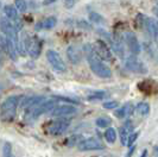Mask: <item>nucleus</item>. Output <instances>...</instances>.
<instances>
[{
  "instance_id": "20",
  "label": "nucleus",
  "mask_w": 158,
  "mask_h": 157,
  "mask_svg": "<svg viewBox=\"0 0 158 157\" xmlns=\"http://www.w3.org/2000/svg\"><path fill=\"white\" fill-rule=\"evenodd\" d=\"M135 111H137V113H139L140 116H148V114L150 113L151 107L148 102H139V104L137 105V107H135Z\"/></svg>"
},
{
  "instance_id": "3",
  "label": "nucleus",
  "mask_w": 158,
  "mask_h": 157,
  "mask_svg": "<svg viewBox=\"0 0 158 157\" xmlns=\"http://www.w3.org/2000/svg\"><path fill=\"white\" fill-rule=\"evenodd\" d=\"M56 107V100L50 99V100H44L38 105L33 106L29 110H25L26 112V119L27 120H35L37 118H40L43 114H47L49 112L54 110Z\"/></svg>"
},
{
  "instance_id": "18",
  "label": "nucleus",
  "mask_w": 158,
  "mask_h": 157,
  "mask_svg": "<svg viewBox=\"0 0 158 157\" xmlns=\"http://www.w3.org/2000/svg\"><path fill=\"white\" fill-rule=\"evenodd\" d=\"M103 137H105V139H106L107 143L113 144L114 142L117 141V131H115V129L107 127L106 131H105V134H103Z\"/></svg>"
},
{
  "instance_id": "31",
  "label": "nucleus",
  "mask_w": 158,
  "mask_h": 157,
  "mask_svg": "<svg viewBox=\"0 0 158 157\" xmlns=\"http://www.w3.org/2000/svg\"><path fill=\"white\" fill-rule=\"evenodd\" d=\"M140 157H148V150H143Z\"/></svg>"
},
{
  "instance_id": "6",
  "label": "nucleus",
  "mask_w": 158,
  "mask_h": 157,
  "mask_svg": "<svg viewBox=\"0 0 158 157\" xmlns=\"http://www.w3.org/2000/svg\"><path fill=\"white\" fill-rule=\"evenodd\" d=\"M0 30L5 35V37H7L11 40H13L16 43V47H17V44L19 42V39H18V32H17L16 28H15V24L12 23L11 20H8L6 17L5 18L4 17L0 18Z\"/></svg>"
},
{
  "instance_id": "35",
  "label": "nucleus",
  "mask_w": 158,
  "mask_h": 157,
  "mask_svg": "<svg viewBox=\"0 0 158 157\" xmlns=\"http://www.w3.org/2000/svg\"><path fill=\"white\" fill-rule=\"evenodd\" d=\"M0 8H1V1H0Z\"/></svg>"
},
{
  "instance_id": "33",
  "label": "nucleus",
  "mask_w": 158,
  "mask_h": 157,
  "mask_svg": "<svg viewBox=\"0 0 158 157\" xmlns=\"http://www.w3.org/2000/svg\"><path fill=\"white\" fill-rule=\"evenodd\" d=\"M155 151H156V154L158 155V146H156V148H155Z\"/></svg>"
},
{
  "instance_id": "4",
  "label": "nucleus",
  "mask_w": 158,
  "mask_h": 157,
  "mask_svg": "<svg viewBox=\"0 0 158 157\" xmlns=\"http://www.w3.org/2000/svg\"><path fill=\"white\" fill-rule=\"evenodd\" d=\"M69 126H70L69 119L60 118L58 120H54V121H50L49 124H47L44 126V130L47 134H51V136H61L68 130Z\"/></svg>"
},
{
  "instance_id": "26",
  "label": "nucleus",
  "mask_w": 158,
  "mask_h": 157,
  "mask_svg": "<svg viewBox=\"0 0 158 157\" xmlns=\"http://www.w3.org/2000/svg\"><path fill=\"white\" fill-rule=\"evenodd\" d=\"M2 155H4V157H15L13 154H12V146H11L10 143H5V144H4Z\"/></svg>"
},
{
  "instance_id": "15",
  "label": "nucleus",
  "mask_w": 158,
  "mask_h": 157,
  "mask_svg": "<svg viewBox=\"0 0 158 157\" xmlns=\"http://www.w3.org/2000/svg\"><path fill=\"white\" fill-rule=\"evenodd\" d=\"M135 111V106L132 102H126L125 105H123L120 108L114 111V116L118 118V119H124V118L128 117L133 113Z\"/></svg>"
},
{
  "instance_id": "8",
  "label": "nucleus",
  "mask_w": 158,
  "mask_h": 157,
  "mask_svg": "<svg viewBox=\"0 0 158 157\" xmlns=\"http://www.w3.org/2000/svg\"><path fill=\"white\" fill-rule=\"evenodd\" d=\"M94 48L95 53L98 54V56L103 60V61H107V62H111L113 56H112V51L110 47L107 45V43L103 40V39H96L94 43Z\"/></svg>"
},
{
  "instance_id": "28",
  "label": "nucleus",
  "mask_w": 158,
  "mask_h": 157,
  "mask_svg": "<svg viewBox=\"0 0 158 157\" xmlns=\"http://www.w3.org/2000/svg\"><path fill=\"white\" fill-rule=\"evenodd\" d=\"M118 101H115V100H112V101H106L102 104L103 108H106V110H114L115 107H118Z\"/></svg>"
},
{
  "instance_id": "1",
  "label": "nucleus",
  "mask_w": 158,
  "mask_h": 157,
  "mask_svg": "<svg viewBox=\"0 0 158 157\" xmlns=\"http://www.w3.org/2000/svg\"><path fill=\"white\" fill-rule=\"evenodd\" d=\"M83 54L87 60L90 70L94 73L98 78H110L112 76L111 69L102 62V60L95 53L94 48L92 44H86L83 45Z\"/></svg>"
},
{
  "instance_id": "36",
  "label": "nucleus",
  "mask_w": 158,
  "mask_h": 157,
  "mask_svg": "<svg viewBox=\"0 0 158 157\" xmlns=\"http://www.w3.org/2000/svg\"><path fill=\"white\" fill-rule=\"evenodd\" d=\"M65 1H71V0H65Z\"/></svg>"
},
{
  "instance_id": "30",
  "label": "nucleus",
  "mask_w": 158,
  "mask_h": 157,
  "mask_svg": "<svg viewBox=\"0 0 158 157\" xmlns=\"http://www.w3.org/2000/svg\"><path fill=\"white\" fill-rule=\"evenodd\" d=\"M57 0H44L43 1V5H50V4H52V2H56Z\"/></svg>"
},
{
  "instance_id": "9",
  "label": "nucleus",
  "mask_w": 158,
  "mask_h": 157,
  "mask_svg": "<svg viewBox=\"0 0 158 157\" xmlns=\"http://www.w3.org/2000/svg\"><path fill=\"white\" fill-rule=\"evenodd\" d=\"M77 149L80 151H95V150H102L105 149L103 144L99 139L94 137H90L87 139H82L77 145Z\"/></svg>"
},
{
  "instance_id": "25",
  "label": "nucleus",
  "mask_w": 158,
  "mask_h": 157,
  "mask_svg": "<svg viewBox=\"0 0 158 157\" xmlns=\"http://www.w3.org/2000/svg\"><path fill=\"white\" fill-rule=\"evenodd\" d=\"M82 141V137L80 134H75V136H71L70 138L67 139V144L69 146H73V145H79V143Z\"/></svg>"
},
{
  "instance_id": "5",
  "label": "nucleus",
  "mask_w": 158,
  "mask_h": 157,
  "mask_svg": "<svg viewBox=\"0 0 158 157\" xmlns=\"http://www.w3.org/2000/svg\"><path fill=\"white\" fill-rule=\"evenodd\" d=\"M25 44V49L29 53V55L31 56L32 58H38L42 53L43 49V42L42 39L38 38L37 36H33L31 38H27L23 40Z\"/></svg>"
},
{
  "instance_id": "12",
  "label": "nucleus",
  "mask_w": 158,
  "mask_h": 157,
  "mask_svg": "<svg viewBox=\"0 0 158 157\" xmlns=\"http://www.w3.org/2000/svg\"><path fill=\"white\" fill-rule=\"evenodd\" d=\"M76 112H77V108L74 107L73 105H61L51 111V116L57 118H67L68 116L75 114Z\"/></svg>"
},
{
  "instance_id": "10",
  "label": "nucleus",
  "mask_w": 158,
  "mask_h": 157,
  "mask_svg": "<svg viewBox=\"0 0 158 157\" xmlns=\"http://www.w3.org/2000/svg\"><path fill=\"white\" fill-rule=\"evenodd\" d=\"M125 43L128 47V50L133 54V55H139L140 51H142V47H140V43L138 40V37L135 36L133 32L128 31L125 33Z\"/></svg>"
},
{
  "instance_id": "24",
  "label": "nucleus",
  "mask_w": 158,
  "mask_h": 157,
  "mask_svg": "<svg viewBox=\"0 0 158 157\" xmlns=\"http://www.w3.org/2000/svg\"><path fill=\"white\" fill-rule=\"evenodd\" d=\"M89 19L95 24H102L105 23V19H103V17L101 15H99V13H96V12H92L90 15H89Z\"/></svg>"
},
{
  "instance_id": "27",
  "label": "nucleus",
  "mask_w": 158,
  "mask_h": 157,
  "mask_svg": "<svg viewBox=\"0 0 158 157\" xmlns=\"http://www.w3.org/2000/svg\"><path fill=\"white\" fill-rule=\"evenodd\" d=\"M138 136H139V132H132V134L128 136V139H127V146L131 148L132 145H135V141L138 139Z\"/></svg>"
},
{
  "instance_id": "13",
  "label": "nucleus",
  "mask_w": 158,
  "mask_h": 157,
  "mask_svg": "<svg viewBox=\"0 0 158 157\" xmlns=\"http://www.w3.org/2000/svg\"><path fill=\"white\" fill-rule=\"evenodd\" d=\"M119 132H120V143H121V145H126L128 136L132 134V132H135V125H133V123L131 120H126L125 124L120 127Z\"/></svg>"
},
{
  "instance_id": "32",
  "label": "nucleus",
  "mask_w": 158,
  "mask_h": 157,
  "mask_svg": "<svg viewBox=\"0 0 158 157\" xmlns=\"http://www.w3.org/2000/svg\"><path fill=\"white\" fill-rule=\"evenodd\" d=\"M0 63H2V55H1V53H0Z\"/></svg>"
},
{
  "instance_id": "14",
  "label": "nucleus",
  "mask_w": 158,
  "mask_h": 157,
  "mask_svg": "<svg viewBox=\"0 0 158 157\" xmlns=\"http://www.w3.org/2000/svg\"><path fill=\"white\" fill-rule=\"evenodd\" d=\"M67 57L73 64H79L82 61V53L77 47L70 45L67 49Z\"/></svg>"
},
{
  "instance_id": "34",
  "label": "nucleus",
  "mask_w": 158,
  "mask_h": 157,
  "mask_svg": "<svg viewBox=\"0 0 158 157\" xmlns=\"http://www.w3.org/2000/svg\"><path fill=\"white\" fill-rule=\"evenodd\" d=\"M1 43H2V37H0V47H1Z\"/></svg>"
},
{
  "instance_id": "19",
  "label": "nucleus",
  "mask_w": 158,
  "mask_h": 157,
  "mask_svg": "<svg viewBox=\"0 0 158 157\" xmlns=\"http://www.w3.org/2000/svg\"><path fill=\"white\" fill-rule=\"evenodd\" d=\"M56 24H57V18H56V17H49L44 22H42V23L38 24V26H42V28L45 29V30H51V29L55 28Z\"/></svg>"
},
{
  "instance_id": "17",
  "label": "nucleus",
  "mask_w": 158,
  "mask_h": 157,
  "mask_svg": "<svg viewBox=\"0 0 158 157\" xmlns=\"http://www.w3.org/2000/svg\"><path fill=\"white\" fill-rule=\"evenodd\" d=\"M4 13H5V17L7 18L8 20H11L12 23H18L20 22L19 20V16H18V11L15 6L12 5H6L4 7Z\"/></svg>"
},
{
  "instance_id": "21",
  "label": "nucleus",
  "mask_w": 158,
  "mask_h": 157,
  "mask_svg": "<svg viewBox=\"0 0 158 157\" xmlns=\"http://www.w3.org/2000/svg\"><path fill=\"white\" fill-rule=\"evenodd\" d=\"M106 96H107V93L105 91H96L94 93L88 95L87 99L89 101H95V100H102L103 98H106Z\"/></svg>"
},
{
  "instance_id": "16",
  "label": "nucleus",
  "mask_w": 158,
  "mask_h": 157,
  "mask_svg": "<svg viewBox=\"0 0 158 157\" xmlns=\"http://www.w3.org/2000/svg\"><path fill=\"white\" fill-rule=\"evenodd\" d=\"M145 28L155 40H158V19L156 18H146V25Z\"/></svg>"
},
{
  "instance_id": "2",
  "label": "nucleus",
  "mask_w": 158,
  "mask_h": 157,
  "mask_svg": "<svg viewBox=\"0 0 158 157\" xmlns=\"http://www.w3.org/2000/svg\"><path fill=\"white\" fill-rule=\"evenodd\" d=\"M20 95H11L6 98L0 107V119L4 123H11L15 120L17 114V108L20 104Z\"/></svg>"
},
{
  "instance_id": "7",
  "label": "nucleus",
  "mask_w": 158,
  "mask_h": 157,
  "mask_svg": "<svg viewBox=\"0 0 158 157\" xmlns=\"http://www.w3.org/2000/svg\"><path fill=\"white\" fill-rule=\"evenodd\" d=\"M47 60L49 61L50 66L52 67L54 70L58 71V73H65L67 71L65 63H64L62 57L60 56V54L57 51L51 50V49L47 50Z\"/></svg>"
},
{
  "instance_id": "23",
  "label": "nucleus",
  "mask_w": 158,
  "mask_h": 157,
  "mask_svg": "<svg viewBox=\"0 0 158 157\" xmlns=\"http://www.w3.org/2000/svg\"><path fill=\"white\" fill-rule=\"evenodd\" d=\"M15 7L18 12H25L27 10V4L25 0H15Z\"/></svg>"
},
{
  "instance_id": "11",
  "label": "nucleus",
  "mask_w": 158,
  "mask_h": 157,
  "mask_svg": "<svg viewBox=\"0 0 158 157\" xmlns=\"http://www.w3.org/2000/svg\"><path fill=\"white\" fill-rule=\"evenodd\" d=\"M125 66H126V68L128 69V70L133 71V73H137V74H146V73H148L146 67H145V66L137 58V56L135 55L130 56V57L126 60Z\"/></svg>"
},
{
  "instance_id": "29",
  "label": "nucleus",
  "mask_w": 158,
  "mask_h": 157,
  "mask_svg": "<svg viewBox=\"0 0 158 157\" xmlns=\"http://www.w3.org/2000/svg\"><path fill=\"white\" fill-rule=\"evenodd\" d=\"M135 145H132V146L130 148V150L127 151V154H126V156L125 157H132L133 152H135Z\"/></svg>"
},
{
  "instance_id": "22",
  "label": "nucleus",
  "mask_w": 158,
  "mask_h": 157,
  "mask_svg": "<svg viewBox=\"0 0 158 157\" xmlns=\"http://www.w3.org/2000/svg\"><path fill=\"white\" fill-rule=\"evenodd\" d=\"M111 119L107 117H99L96 120H95V124L98 127H101V129H107L111 125Z\"/></svg>"
}]
</instances>
